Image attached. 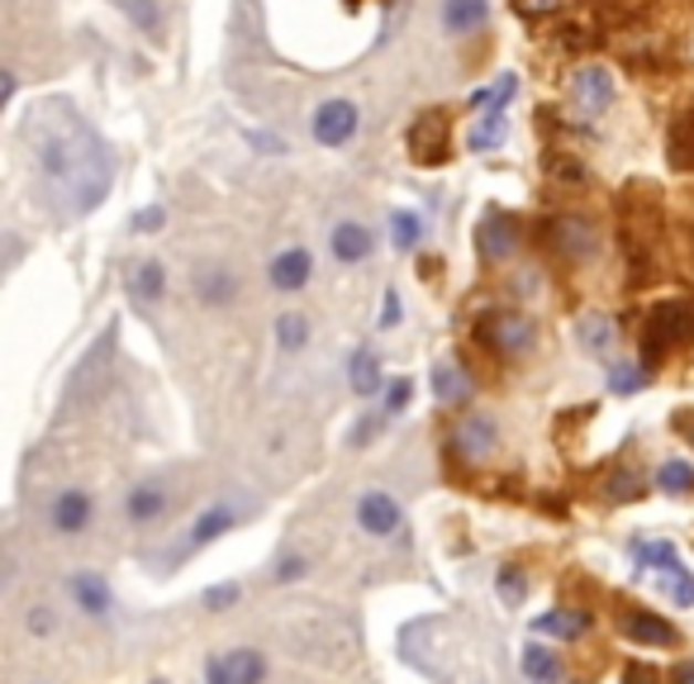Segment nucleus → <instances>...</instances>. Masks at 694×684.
<instances>
[{
    "label": "nucleus",
    "instance_id": "1",
    "mask_svg": "<svg viewBox=\"0 0 694 684\" xmlns=\"http://www.w3.org/2000/svg\"><path fill=\"white\" fill-rule=\"evenodd\" d=\"M34 167L43 171V181L53 186V196H62V204H67L72 214H91L105 200L109 181H115V162H109L105 143L76 115L39 124Z\"/></svg>",
    "mask_w": 694,
    "mask_h": 684
},
{
    "label": "nucleus",
    "instance_id": "2",
    "mask_svg": "<svg viewBox=\"0 0 694 684\" xmlns=\"http://www.w3.org/2000/svg\"><path fill=\"white\" fill-rule=\"evenodd\" d=\"M690 338H694V305H690V299H666V305L646 309V324H642V357H646V366H656L671 347H681Z\"/></svg>",
    "mask_w": 694,
    "mask_h": 684
},
{
    "label": "nucleus",
    "instance_id": "3",
    "mask_svg": "<svg viewBox=\"0 0 694 684\" xmlns=\"http://www.w3.org/2000/svg\"><path fill=\"white\" fill-rule=\"evenodd\" d=\"M476 338L500 357H524L528 347L538 343V324H533L528 314H518V309H491V314H481Z\"/></svg>",
    "mask_w": 694,
    "mask_h": 684
},
{
    "label": "nucleus",
    "instance_id": "4",
    "mask_svg": "<svg viewBox=\"0 0 694 684\" xmlns=\"http://www.w3.org/2000/svg\"><path fill=\"white\" fill-rule=\"evenodd\" d=\"M409 148H414V162L423 167L448 162V115H438V109L419 115V124L409 129Z\"/></svg>",
    "mask_w": 694,
    "mask_h": 684
},
{
    "label": "nucleus",
    "instance_id": "5",
    "mask_svg": "<svg viewBox=\"0 0 694 684\" xmlns=\"http://www.w3.org/2000/svg\"><path fill=\"white\" fill-rule=\"evenodd\" d=\"M452 448L462 452L466 461H491L495 448H500L495 419H485V413H471V419H462V423H456V433H452Z\"/></svg>",
    "mask_w": 694,
    "mask_h": 684
},
{
    "label": "nucleus",
    "instance_id": "6",
    "mask_svg": "<svg viewBox=\"0 0 694 684\" xmlns=\"http://www.w3.org/2000/svg\"><path fill=\"white\" fill-rule=\"evenodd\" d=\"M609 95H613V76L604 67H580L571 72V105L580 109V119H595L599 109L609 105Z\"/></svg>",
    "mask_w": 694,
    "mask_h": 684
},
{
    "label": "nucleus",
    "instance_id": "7",
    "mask_svg": "<svg viewBox=\"0 0 694 684\" xmlns=\"http://www.w3.org/2000/svg\"><path fill=\"white\" fill-rule=\"evenodd\" d=\"M353 134H357V105L353 101H324L319 115H314V138H319L324 148H343Z\"/></svg>",
    "mask_w": 694,
    "mask_h": 684
},
{
    "label": "nucleus",
    "instance_id": "8",
    "mask_svg": "<svg viewBox=\"0 0 694 684\" xmlns=\"http://www.w3.org/2000/svg\"><path fill=\"white\" fill-rule=\"evenodd\" d=\"M115 343H119V324H105V328H101V338L91 343V352H86L82 361H76V371H72V394H86L91 386H96V376H105Z\"/></svg>",
    "mask_w": 694,
    "mask_h": 684
},
{
    "label": "nucleus",
    "instance_id": "9",
    "mask_svg": "<svg viewBox=\"0 0 694 684\" xmlns=\"http://www.w3.org/2000/svg\"><path fill=\"white\" fill-rule=\"evenodd\" d=\"M357 523H361V533H371V537H390L400 528V504L381 495V490H367V495L357 499Z\"/></svg>",
    "mask_w": 694,
    "mask_h": 684
},
{
    "label": "nucleus",
    "instance_id": "10",
    "mask_svg": "<svg viewBox=\"0 0 694 684\" xmlns=\"http://www.w3.org/2000/svg\"><path fill=\"white\" fill-rule=\"evenodd\" d=\"M551 243H557V252L561 257H590V252L599 248V233H595V224L590 219H557V224H551Z\"/></svg>",
    "mask_w": 694,
    "mask_h": 684
},
{
    "label": "nucleus",
    "instance_id": "11",
    "mask_svg": "<svg viewBox=\"0 0 694 684\" xmlns=\"http://www.w3.org/2000/svg\"><path fill=\"white\" fill-rule=\"evenodd\" d=\"M309 276H314V257H309L305 248H286L272 262V285H276V291H286V295L291 291H305Z\"/></svg>",
    "mask_w": 694,
    "mask_h": 684
},
{
    "label": "nucleus",
    "instance_id": "12",
    "mask_svg": "<svg viewBox=\"0 0 694 684\" xmlns=\"http://www.w3.org/2000/svg\"><path fill=\"white\" fill-rule=\"evenodd\" d=\"M623 632L633 638L638 646H675V628L666 623V618L646 613V609H628L623 613Z\"/></svg>",
    "mask_w": 694,
    "mask_h": 684
},
{
    "label": "nucleus",
    "instance_id": "13",
    "mask_svg": "<svg viewBox=\"0 0 694 684\" xmlns=\"http://www.w3.org/2000/svg\"><path fill=\"white\" fill-rule=\"evenodd\" d=\"M91 523V495L86 490H62V495L53 499V528L62 537H76Z\"/></svg>",
    "mask_w": 694,
    "mask_h": 684
},
{
    "label": "nucleus",
    "instance_id": "14",
    "mask_svg": "<svg viewBox=\"0 0 694 684\" xmlns=\"http://www.w3.org/2000/svg\"><path fill=\"white\" fill-rule=\"evenodd\" d=\"M518 243V233H514V219L509 214H485V224H481V257L485 262H504L514 252Z\"/></svg>",
    "mask_w": 694,
    "mask_h": 684
},
{
    "label": "nucleus",
    "instance_id": "15",
    "mask_svg": "<svg viewBox=\"0 0 694 684\" xmlns=\"http://www.w3.org/2000/svg\"><path fill=\"white\" fill-rule=\"evenodd\" d=\"M124 281H129V295L138 299V305H157L167 291V272H162V262H129V272H124Z\"/></svg>",
    "mask_w": 694,
    "mask_h": 684
},
{
    "label": "nucleus",
    "instance_id": "16",
    "mask_svg": "<svg viewBox=\"0 0 694 684\" xmlns=\"http://www.w3.org/2000/svg\"><path fill=\"white\" fill-rule=\"evenodd\" d=\"M491 20V0H443V24L452 34H476Z\"/></svg>",
    "mask_w": 694,
    "mask_h": 684
},
{
    "label": "nucleus",
    "instance_id": "17",
    "mask_svg": "<svg viewBox=\"0 0 694 684\" xmlns=\"http://www.w3.org/2000/svg\"><path fill=\"white\" fill-rule=\"evenodd\" d=\"M576 338L586 343V352L609 357V352H613V343H619V324H613L609 314H586V319L576 324Z\"/></svg>",
    "mask_w": 694,
    "mask_h": 684
},
{
    "label": "nucleus",
    "instance_id": "18",
    "mask_svg": "<svg viewBox=\"0 0 694 684\" xmlns=\"http://www.w3.org/2000/svg\"><path fill=\"white\" fill-rule=\"evenodd\" d=\"M334 257L343 262V266H357V262H367L371 257V229H361V224H338L334 229Z\"/></svg>",
    "mask_w": 694,
    "mask_h": 684
},
{
    "label": "nucleus",
    "instance_id": "19",
    "mask_svg": "<svg viewBox=\"0 0 694 684\" xmlns=\"http://www.w3.org/2000/svg\"><path fill=\"white\" fill-rule=\"evenodd\" d=\"M72 599H76V609H86L91 618L109 613V585L96 576V570H76V576H72Z\"/></svg>",
    "mask_w": 694,
    "mask_h": 684
},
{
    "label": "nucleus",
    "instance_id": "20",
    "mask_svg": "<svg viewBox=\"0 0 694 684\" xmlns=\"http://www.w3.org/2000/svg\"><path fill=\"white\" fill-rule=\"evenodd\" d=\"M628 551H633V566H638V570H656V576H671V570H681V551H675L671 543H656V537H652V543H642V537H638V543L628 547Z\"/></svg>",
    "mask_w": 694,
    "mask_h": 684
},
{
    "label": "nucleus",
    "instance_id": "21",
    "mask_svg": "<svg viewBox=\"0 0 694 684\" xmlns=\"http://www.w3.org/2000/svg\"><path fill=\"white\" fill-rule=\"evenodd\" d=\"M233 523H239V514H233L229 504H214V508H204V514L196 518V528H191V547H210V543H219Z\"/></svg>",
    "mask_w": 694,
    "mask_h": 684
},
{
    "label": "nucleus",
    "instance_id": "22",
    "mask_svg": "<svg viewBox=\"0 0 694 684\" xmlns=\"http://www.w3.org/2000/svg\"><path fill=\"white\" fill-rule=\"evenodd\" d=\"M224 675H229V684H262L266 680V661L252 646H239V651H229V656H224Z\"/></svg>",
    "mask_w": 694,
    "mask_h": 684
},
{
    "label": "nucleus",
    "instance_id": "23",
    "mask_svg": "<svg viewBox=\"0 0 694 684\" xmlns=\"http://www.w3.org/2000/svg\"><path fill=\"white\" fill-rule=\"evenodd\" d=\"M433 394H438V404H462L471 386H466V371L462 366H452V361H438L433 366Z\"/></svg>",
    "mask_w": 694,
    "mask_h": 684
},
{
    "label": "nucleus",
    "instance_id": "24",
    "mask_svg": "<svg viewBox=\"0 0 694 684\" xmlns=\"http://www.w3.org/2000/svg\"><path fill=\"white\" fill-rule=\"evenodd\" d=\"M533 632H551V638L576 642V638H586V632H590V618L586 613H571V609H557V613H543L538 623H533Z\"/></svg>",
    "mask_w": 694,
    "mask_h": 684
},
{
    "label": "nucleus",
    "instance_id": "25",
    "mask_svg": "<svg viewBox=\"0 0 694 684\" xmlns=\"http://www.w3.org/2000/svg\"><path fill=\"white\" fill-rule=\"evenodd\" d=\"M504 138H509V119H504V115H481L476 124H471V134H466V148L471 152H495Z\"/></svg>",
    "mask_w": 694,
    "mask_h": 684
},
{
    "label": "nucleus",
    "instance_id": "26",
    "mask_svg": "<svg viewBox=\"0 0 694 684\" xmlns=\"http://www.w3.org/2000/svg\"><path fill=\"white\" fill-rule=\"evenodd\" d=\"M124 508H129L134 523H153V518H162V508H167V490L162 485H138Z\"/></svg>",
    "mask_w": 694,
    "mask_h": 684
},
{
    "label": "nucleus",
    "instance_id": "27",
    "mask_svg": "<svg viewBox=\"0 0 694 684\" xmlns=\"http://www.w3.org/2000/svg\"><path fill=\"white\" fill-rule=\"evenodd\" d=\"M518 665H524V675H528L533 684H557V675H561V661L551 656L547 646H524Z\"/></svg>",
    "mask_w": 694,
    "mask_h": 684
},
{
    "label": "nucleus",
    "instance_id": "28",
    "mask_svg": "<svg viewBox=\"0 0 694 684\" xmlns=\"http://www.w3.org/2000/svg\"><path fill=\"white\" fill-rule=\"evenodd\" d=\"M196 291H200V305H229L239 285H233V276L224 272V266H210V272H200Z\"/></svg>",
    "mask_w": 694,
    "mask_h": 684
},
{
    "label": "nucleus",
    "instance_id": "29",
    "mask_svg": "<svg viewBox=\"0 0 694 684\" xmlns=\"http://www.w3.org/2000/svg\"><path fill=\"white\" fill-rule=\"evenodd\" d=\"M353 390L357 394H376V390H381V361H376L371 347H357V352H353Z\"/></svg>",
    "mask_w": 694,
    "mask_h": 684
},
{
    "label": "nucleus",
    "instance_id": "30",
    "mask_svg": "<svg viewBox=\"0 0 694 684\" xmlns=\"http://www.w3.org/2000/svg\"><path fill=\"white\" fill-rule=\"evenodd\" d=\"M642 495H646V485H642V475H633V471H613L604 481V499L609 504H633Z\"/></svg>",
    "mask_w": 694,
    "mask_h": 684
},
{
    "label": "nucleus",
    "instance_id": "31",
    "mask_svg": "<svg viewBox=\"0 0 694 684\" xmlns=\"http://www.w3.org/2000/svg\"><path fill=\"white\" fill-rule=\"evenodd\" d=\"M390 238H396L400 252H414L423 243V219L414 210H400L396 219H390Z\"/></svg>",
    "mask_w": 694,
    "mask_h": 684
},
{
    "label": "nucleus",
    "instance_id": "32",
    "mask_svg": "<svg viewBox=\"0 0 694 684\" xmlns=\"http://www.w3.org/2000/svg\"><path fill=\"white\" fill-rule=\"evenodd\" d=\"M656 481H661L666 495H685V490L694 485V466H690V461H666V466L656 471Z\"/></svg>",
    "mask_w": 694,
    "mask_h": 684
},
{
    "label": "nucleus",
    "instance_id": "33",
    "mask_svg": "<svg viewBox=\"0 0 694 684\" xmlns=\"http://www.w3.org/2000/svg\"><path fill=\"white\" fill-rule=\"evenodd\" d=\"M276 343L286 347V352H299V347L309 343V324H305V314H286V319L276 324Z\"/></svg>",
    "mask_w": 694,
    "mask_h": 684
},
{
    "label": "nucleus",
    "instance_id": "34",
    "mask_svg": "<svg viewBox=\"0 0 694 684\" xmlns=\"http://www.w3.org/2000/svg\"><path fill=\"white\" fill-rule=\"evenodd\" d=\"M661 590H666L671 603H681V609H690L694 603V576L681 566V570H671V576H661Z\"/></svg>",
    "mask_w": 694,
    "mask_h": 684
},
{
    "label": "nucleus",
    "instance_id": "35",
    "mask_svg": "<svg viewBox=\"0 0 694 684\" xmlns=\"http://www.w3.org/2000/svg\"><path fill=\"white\" fill-rule=\"evenodd\" d=\"M119 10L129 14V20L144 29V34H157V29H162V14H157L153 0H119Z\"/></svg>",
    "mask_w": 694,
    "mask_h": 684
},
{
    "label": "nucleus",
    "instance_id": "36",
    "mask_svg": "<svg viewBox=\"0 0 694 684\" xmlns=\"http://www.w3.org/2000/svg\"><path fill=\"white\" fill-rule=\"evenodd\" d=\"M514 76H500V86L491 91H476V105H485V115H504V105H509V95H514Z\"/></svg>",
    "mask_w": 694,
    "mask_h": 684
},
{
    "label": "nucleus",
    "instance_id": "37",
    "mask_svg": "<svg viewBox=\"0 0 694 684\" xmlns=\"http://www.w3.org/2000/svg\"><path fill=\"white\" fill-rule=\"evenodd\" d=\"M646 386V376L638 371V366H613V371H609V390L613 394H638Z\"/></svg>",
    "mask_w": 694,
    "mask_h": 684
},
{
    "label": "nucleus",
    "instance_id": "38",
    "mask_svg": "<svg viewBox=\"0 0 694 684\" xmlns=\"http://www.w3.org/2000/svg\"><path fill=\"white\" fill-rule=\"evenodd\" d=\"M524 590H528L524 570H518V566H504V570H500V599H504V603H524Z\"/></svg>",
    "mask_w": 694,
    "mask_h": 684
},
{
    "label": "nucleus",
    "instance_id": "39",
    "mask_svg": "<svg viewBox=\"0 0 694 684\" xmlns=\"http://www.w3.org/2000/svg\"><path fill=\"white\" fill-rule=\"evenodd\" d=\"M162 219H167L162 204H148V210H138V214L129 219V229H134V233H157V229H162Z\"/></svg>",
    "mask_w": 694,
    "mask_h": 684
},
{
    "label": "nucleus",
    "instance_id": "40",
    "mask_svg": "<svg viewBox=\"0 0 694 684\" xmlns=\"http://www.w3.org/2000/svg\"><path fill=\"white\" fill-rule=\"evenodd\" d=\"M409 404V380H390V390H386V404H381V413L386 419H396V413Z\"/></svg>",
    "mask_w": 694,
    "mask_h": 684
},
{
    "label": "nucleus",
    "instance_id": "41",
    "mask_svg": "<svg viewBox=\"0 0 694 684\" xmlns=\"http://www.w3.org/2000/svg\"><path fill=\"white\" fill-rule=\"evenodd\" d=\"M233 599H239V585H233V580L229 585H214V590H204V609L219 613V609H229Z\"/></svg>",
    "mask_w": 694,
    "mask_h": 684
},
{
    "label": "nucleus",
    "instance_id": "42",
    "mask_svg": "<svg viewBox=\"0 0 694 684\" xmlns=\"http://www.w3.org/2000/svg\"><path fill=\"white\" fill-rule=\"evenodd\" d=\"M381 423H386V413H361V423L353 428V448H361V442H367V438H371Z\"/></svg>",
    "mask_w": 694,
    "mask_h": 684
},
{
    "label": "nucleus",
    "instance_id": "43",
    "mask_svg": "<svg viewBox=\"0 0 694 684\" xmlns=\"http://www.w3.org/2000/svg\"><path fill=\"white\" fill-rule=\"evenodd\" d=\"M299 576H305V561H299V556H286V561L276 566V580H281V585H291V580H299Z\"/></svg>",
    "mask_w": 694,
    "mask_h": 684
},
{
    "label": "nucleus",
    "instance_id": "44",
    "mask_svg": "<svg viewBox=\"0 0 694 684\" xmlns=\"http://www.w3.org/2000/svg\"><path fill=\"white\" fill-rule=\"evenodd\" d=\"M400 324V295L386 291V309H381V328H396Z\"/></svg>",
    "mask_w": 694,
    "mask_h": 684
},
{
    "label": "nucleus",
    "instance_id": "45",
    "mask_svg": "<svg viewBox=\"0 0 694 684\" xmlns=\"http://www.w3.org/2000/svg\"><path fill=\"white\" fill-rule=\"evenodd\" d=\"M623 684H656V671H652V665H628V675H623Z\"/></svg>",
    "mask_w": 694,
    "mask_h": 684
},
{
    "label": "nucleus",
    "instance_id": "46",
    "mask_svg": "<svg viewBox=\"0 0 694 684\" xmlns=\"http://www.w3.org/2000/svg\"><path fill=\"white\" fill-rule=\"evenodd\" d=\"M29 632H53V613L49 609H34V613H29Z\"/></svg>",
    "mask_w": 694,
    "mask_h": 684
},
{
    "label": "nucleus",
    "instance_id": "47",
    "mask_svg": "<svg viewBox=\"0 0 694 684\" xmlns=\"http://www.w3.org/2000/svg\"><path fill=\"white\" fill-rule=\"evenodd\" d=\"M566 0H524V10L528 14H551V10H561Z\"/></svg>",
    "mask_w": 694,
    "mask_h": 684
},
{
    "label": "nucleus",
    "instance_id": "48",
    "mask_svg": "<svg viewBox=\"0 0 694 684\" xmlns=\"http://www.w3.org/2000/svg\"><path fill=\"white\" fill-rule=\"evenodd\" d=\"M14 101V72H0V105Z\"/></svg>",
    "mask_w": 694,
    "mask_h": 684
},
{
    "label": "nucleus",
    "instance_id": "49",
    "mask_svg": "<svg viewBox=\"0 0 694 684\" xmlns=\"http://www.w3.org/2000/svg\"><path fill=\"white\" fill-rule=\"evenodd\" d=\"M252 143H257V148H272V152H286V143H281L276 134H252Z\"/></svg>",
    "mask_w": 694,
    "mask_h": 684
},
{
    "label": "nucleus",
    "instance_id": "50",
    "mask_svg": "<svg viewBox=\"0 0 694 684\" xmlns=\"http://www.w3.org/2000/svg\"><path fill=\"white\" fill-rule=\"evenodd\" d=\"M675 684H694V665H681V671H675Z\"/></svg>",
    "mask_w": 694,
    "mask_h": 684
},
{
    "label": "nucleus",
    "instance_id": "51",
    "mask_svg": "<svg viewBox=\"0 0 694 684\" xmlns=\"http://www.w3.org/2000/svg\"><path fill=\"white\" fill-rule=\"evenodd\" d=\"M153 684H167V680H153Z\"/></svg>",
    "mask_w": 694,
    "mask_h": 684
}]
</instances>
